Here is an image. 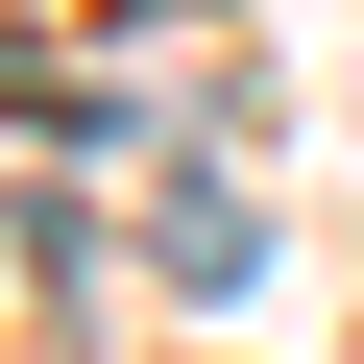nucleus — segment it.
<instances>
[{"label": "nucleus", "mask_w": 364, "mask_h": 364, "mask_svg": "<svg viewBox=\"0 0 364 364\" xmlns=\"http://www.w3.org/2000/svg\"><path fill=\"white\" fill-rule=\"evenodd\" d=\"M146 267H170V291H267V219H243V170H170Z\"/></svg>", "instance_id": "nucleus-1"}]
</instances>
